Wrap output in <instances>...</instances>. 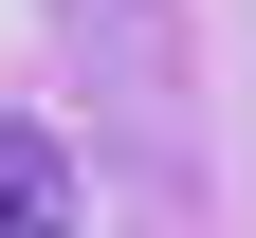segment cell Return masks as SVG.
<instances>
[{
	"mask_svg": "<svg viewBox=\"0 0 256 238\" xmlns=\"http://www.w3.org/2000/svg\"><path fill=\"white\" fill-rule=\"evenodd\" d=\"M0 238H74V183H55L37 128H0Z\"/></svg>",
	"mask_w": 256,
	"mask_h": 238,
	"instance_id": "1",
	"label": "cell"
},
{
	"mask_svg": "<svg viewBox=\"0 0 256 238\" xmlns=\"http://www.w3.org/2000/svg\"><path fill=\"white\" fill-rule=\"evenodd\" d=\"M55 19H74L110 74H146V55H165V0H55Z\"/></svg>",
	"mask_w": 256,
	"mask_h": 238,
	"instance_id": "2",
	"label": "cell"
}]
</instances>
